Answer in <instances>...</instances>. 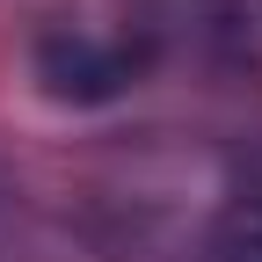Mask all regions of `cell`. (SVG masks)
<instances>
[{"label":"cell","mask_w":262,"mask_h":262,"mask_svg":"<svg viewBox=\"0 0 262 262\" xmlns=\"http://www.w3.org/2000/svg\"><path fill=\"white\" fill-rule=\"evenodd\" d=\"M131 73H139V51L131 44H102V37H88V29H58L37 51V80L58 102H102V95H117Z\"/></svg>","instance_id":"6da1fadb"},{"label":"cell","mask_w":262,"mask_h":262,"mask_svg":"<svg viewBox=\"0 0 262 262\" xmlns=\"http://www.w3.org/2000/svg\"><path fill=\"white\" fill-rule=\"evenodd\" d=\"M211 262H262V153H248L211 226Z\"/></svg>","instance_id":"7a4b0ae2"},{"label":"cell","mask_w":262,"mask_h":262,"mask_svg":"<svg viewBox=\"0 0 262 262\" xmlns=\"http://www.w3.org/2000/svg\"><path fill=\"white\" fill-rule=\"evenodd\" d=\"M211 15V29H226L233 44H255L262 37V0H196Z\"/></svg>","instance_id":"3957f363"}]
</instances>
